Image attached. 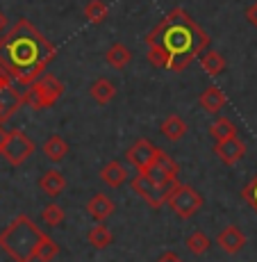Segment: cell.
Returning <instances> with one entry per match:
<instances>
[{"label": "cell", "instance_id": "obj_1", "mask_svg": "<svg viewBox=\"0 0 257 262\" xmlns=\"http://www.w3.org/2000/svg\"><path fill=\"white\" fill-rule=\"evenodd\" d=\"M146 59L153 67L182 73L184 69L209 48V34L182 7H173L146 34Z\"/></svg>", "mask_w": 257, "mask_h": 262}, {"label": "cell", "instance_id": "obj_2", "mask_svg": "<svg viewBox=\"0 0 257 262\" xmlns=\"http://www.w3.org/2000/svg\"><path fill=\"white\" fill-rule=\"evenodd\" d=\"M55 55V46L28 18H18L0 37V71L21 87L41 78Z\"/></svg>", "mask_w": 257, "mask_h": 262}, {"label": "cell", "instance_id": "obj_3", "mask_svg": "<svg viewBox=\"0 0 257 262\" xmlns=\"http://www.w3.org/2000/svg\"><path fill=\"white\" fill-rule=\"evenodd\" d=\"M41 237L39 226L28 214H18L7 228L0 230V249L14 262H32Z\"/></svg>", "mask_w": 257, "mask_h": 262}, {"label": "cell", "instance_id": "obj_4", "mask_svg": "<svg viewBox=\"0 0 257 262\" xmlns=\"http://www.w3.org/2000/svg\"><path fill=\"white\" fill-rule=\"evenodd\" d=\"M130 183H132V189L148 203V208L159 210L162 205L169 203V196L173 194V189L180 185V180L164 178V176H157V173H153V171H148V173H137Z\"/></svg>", "mask_w": 257, "mask_h": 262}, {"label": "cell", "instance_id": "obj_5", "mask_svg": "<svg viewBox=\"0 0 257 262\" xmlns=\"http://www.w3.org/2000/svg\"><path fill=\"white\" fill-rule=\"evenodd\" d=\"M64 89L66 87H64L62 80H57L50 73H43L32 84H28L25 92H21V100L23 105H28L32 110H48L64 96Z\"/></svg>", "mask_w": 257, "mask_h": 262}, {"label": "cell", "instance_id": "obj_6", "mask_svg": "<svg viewBox=\"0 0 257 262\" xmlns=\"http://www.w3.org/2000/svg\"><path fill=\"white\" fill-rule=\"evenodd\" d=\"M32 153H34V142L32 139H30L28 135H25L23 130H18V128L9 130L7 137H5V144H3L0 155H3L12 167H18V164L28 162Z\"/></svg>", "mask_w": 257, "mask_h": 262}, {"label": "cell", "instance_id": "obj_7", "mask_svg": "<svg viewBox=\"0 0 257 262\" xmlns=\"http://www.w3.org/2000/svg\"><path fill=\"white\" fill-rule=\"evenodd\" d=\"M203 194L196 191L191 185H182L180 183L178 187L173 189V194L169 196V205L180 219H191L200 208H203Z\"/></svg>", "mask_w": 257, "mask_h": 262}, {"label": "cell", "instance_id": "obj_8", "mask_svg": "<svg viewBox=\"0 0 257 262\" xmlns=\"http://www.w3.org/2000/svg\"><path fill=\"white\" fill-rule=\"evenodd\" d=\"M162 153L164 150L159 148V146H155L153 142H148V139H137V142L125 150V160H128L139 173H148V171L155 167V162L159 160Z\"/></svg>", "mask_w": 257, "mask_h": 262}, {"label": "cell", "instance_id": "obj_9", "mask_svg": "<svg viewBox=\"0 0 257 262\" xmlns=\"http://www.w3.org/2000/svg\"><path fill=\"white\" fill-rule=\"evenodd\" d=\"M214 155L223 164L232 167V164H237L246 155V144L239 139V135H235V137H228V139H223V142H216L214 144Z\"/></svg>", "mask_w": 257, "mask_h": 262}, {"label": "cell", "instance_id": "obj_10", "mask_svg": "<svg viewBox=\"0 0 257 262\" xmlns=\"http://www.w3.org/2000/svg\"><path fill=\"white\" fill-rule=\"evenodd\" d=\"M21 105H23L21 92L14 87L12 80H9V82H5L3 87H0V123H5V121L12 119L14 114L18 112V107H21Z\"/></svg>", "mask_w": 257, "mask_h": 262}, {"label": "cell", "instance_id": "obj_11", "mask_svg": "<svg viewBox=\"0 0 257 262\" xmlns=\"http://www.w3.org/2000/svg\"><path fill=\"white\" fill-rule=\"evenodd\" d=\"M216 244H219V249H223L225 253L235 255L246 246V235L239 226H225V228L216 235Z\"/></svg>", "mask_w": 257, "mask_h": 262}, {"label": "cell", "instance_id": "obj_12", "mask_svg": "<svg viewBox=\"0 0 257 262\" xmlns=\"http://www.w3.org/2000/svg\"><path fill=\"white\" fill-rule=\"evenodd\" d=\"M114 212H116V205L107 194H94L87 203V214L96 221H107Z\"/></svg>", "mask_w": 257, "mask_h": 262}, {"label": "cell", "instance_id": "obj_13", "mask_svg": "<svg viewBox=\"0 0 257 262\" xmlns=\"http://www.w3.org/2000/svg\"><path fill=\"white\" fill-rule=\"evenodd\" d=\"M39 189L46 191L50 199H57V196L66 189V178H64L62 171L50 169V171H46V173L41 176V178H39Z\"/></svg>", "mask_w": 257, "mask_h": 262}, {"label": "cell", "instance_id": "obj_14", "mask_svg": "<svg viewBox=\"0 0 257 262\" xmlns=\"http://www.w3.org/2000/svg\"><path fill=\"white\" fill-rule=\"evenodd\" d=\"M100 180H103L107 187L119 189L121 185L128 180V169H125L119 160H112V162H107L103 169H100Z\"/></svg>", "mask_w": 257, "mask_h": 262}, {"label": "cell", "instance_id": "obj_15", "mask_svg": "<svg viewBox=\"0 0 257 262\" xmlns=\"http://www.w3.org/2000/svg\"><path fill=\"white\" fill-rule=\"evenodd\" d=\"M198 103H200V107L205 110L207 114H219L221 110L228 105V98H225V94L221 92L219 87H207L203 94H200V98H198Z\"/></svg>", "mask_w": 257, "mask_h": 262}, {"label": "cell", "instance_id": "obj_16", "mask_svg": "<svg viewBox=\"0 0 257 262\" xmlns=\"http://www.w3.org/2000/svg\"><path fill=\"white\" fill-rule=\"evenodd\" d=\"M159 133H162L166 139H171V142H180V139L187 135V123H184L182 117H178V114H171V117H166L162 121V125H159Z\"/></svg>", "mask_w": 257, "mask_h": 262}, {"label": "cell", "instance_id": "obj_17", "mask_svg": "<svg viewBox=\"0 0 257 262\" xmlns=\"http://www.w3.org/2000/svg\"><path fill=\"white\" fill-rule=\"evenodd\" d=\"M89 96H91L98 105H107L109 100L116 96V84L107 78H98L96 82H91V87H89Z\"/></svg>", "mask_w": 257, "mask_h": 262}, {"label": "cell", "instance_id": "obj_18", "mask_svg": "<svg viewBox=\"0 0 257 262\" xmlns=\"http://www.w3.org/2000/svg\"><path fill=\"white\" fill-rule=\"evenodd\" d=\"M105 62L114 69H125L130 62H132V50H130L125 43H112L105 53Z\"/></svg>", "mask_w": 257, "mask_h": 262}, {"label": "cell", "instance_id": "obj_19", "mask_svg": "<svg viewBox=\"0 0 257 262\" xmlns=\"http://www.w3.org/2000/svg\"><path fill=\"white\" fill-rule=\"evenodd\" d=\"M43 153L50 162H62L68 155V142L59 135H50V137L43 142Z\"/></svg>", "mask_w": 257, "mask_h": 262}, {"label": "cell", "instance_id": "obj_20", "mask_svg": "<svg viewBox=\"0 0 257 262\" xmlns=\"http://www.w3.org/2000/svg\"><path fill=\"white\" fill-rule=\"evenodd\" d=\"M200 67H203V71L209 75V78H216V75H221L225 71V59L221 53H216V50H205V55H200Z\"/></svg>", "mask_w": 257, "mask_h": 262}, {"label": "cell", "instance_id": "obj_21", "mask_svg": "<svg viewBox=\"0 0 257 262\" xmlns=\"http://www.w3.org/2000/svg\"><path fill=\"white\" fill-rule=\"evenodd\" d=\"M87 239H89V244H91L94 249L103 251L114 242V235H112V230L105 226V221H98V226H91V228H89Z\"/></svg>", "mask_w": 257, "mask_h": 262}, {"label": "cell", "instance_id": "obj_22", "mask_svg": "<svg viewBox=\"0 0 257 262\" xmlns=\"http://www.w3.org/2000/svg\"><path fill=\"white\" fill-rule=\"evenodd\" d=\"M235 135H237V125L228 117H219L209 125V137L214 139V142H223V139L235 137Z\"/></svg>", "mask_w": 257, "mask_h": 262}, {"label": "cell", "instance_id": "obj_23", "mask_svg": "<svg viewBox=\"0 0 257 262\" xmlns=\"http://www.w3.org/2000/svg\"><path fill=\"white\" fill-rule=\"evenodd\" d=\"M84 16H87V21L91 25H103L109 16V9L103 0H89L84 5Z\"/></svg>", "mask_w": 257, "mask_h": 262}, {"label": "cell", "instance_id": "obj_24", "mask_svg": "<svg viewBox=\"0 0 257 262\" xmlns=\"http://www.w3.org/2000/svg\"><path fill=\"white\" fill-rule=\"evenodd\" d=\"M150 171H153V173H157V176H164V178H178L180 167H178V162H175L171 155L162 153V155H159V160L155 162V167Z\"/></svg>", "mask_w": 257, "mask_h": 262}, {"label": "cell", "instance_id": "obj_25", "mask_svg": "<svg viewBox=\"0 0 257 262\" xmlns=\"http://www.w3.org/2000/svg\"><path fill=\"white\" fill-rule=\"evenodd\" d=\"M187 249L194 255H203V253H207V251L212 249V239L203 233V230H194V233L187 237Z\"/></svg>", "mask_w": 257, "mask_h": 262}, {"label": "cell", "instance_id": "obj_26", "mask_svg": "<svg viewBox=\"0 0 257 262\" xmlns=\"http://www.w3.org/2000/svg\"><path fill=\"white\" fill-rule=\"evenodd\" d=\"M57 253H59V246L55 244V242L50 239L46 233H43V237H41V242H39V246H37V253H34V260L53 262L55 258H57Z\"/></svg>", "mask_w": 257, "mask_h": 262}, {"label": "cell", "instance_id": "obj_27", "mask_svg": "<svg viewBox=\"0 0 257 262\" xmlns=\"http://www.w3.org/2000/svg\"><path fill=\"white\" fill-rule=\"evenodd\" d=\"M64 216H66V212H64V208H59L57 203H48L41 212L43 224L50 226V228H57V226L64 221Z\"/></svg>", "mask_w": 257, "mask_h": 262}, {"label": "cell", "instance_id": "obj_28", "mask_svg": "<svg viewBox=\"0 0 257 262\" xmlns=\"http://www.w3.org/2000/svg\"><path fill=\"white\" fill-rule=\"evenodd\" d=\"M241 196H244L246 203H248L250 208H253L255 212H257V176H255V178L250 180V183L244 187V191H241Z\"/></svg>", "mask_w": 257, "mask_h": 262}, {"label": "cell", "instance_id": "obj_29", "mask_svg": "<svg viewBox=\"0 0 257 262\" xmlns=\"http://www.w3.org/2000/svg\"><path fill=\"white\" fill-rule=\"evenodd\" d=\"M155 262H184V260L180 258V255L175 253V251H164V253L159 255V258L155 260Z\"/></svg>", "mask_w": 257, "mask_h": 262}, {"label": "cell", "instance_id": "obj_30", "mask_svg": "<svg viewBox=\"0 0 257 262\" xmlns=\"http://www.w3.org/2000/svg\"><path fill=\"white\" fill-rule=\"evenodd\" d=\"M246 21L253 25V28H257V0L250 5L248 9H246Z\"/></svg>", "mask_w": 257, "mask_h": 262}, {"label": "cell", "instance_id": "obj_31", "mask_svg": "<svg viewBox=\"0 0 257 262\" xmlns=\"http://www.w3.org/2000/svg\"><path fill=\"white\" fill-rule=\"evenodd\" d=\"M5 137H7V130L3 128V123H0V150H3V144H5Z\"/></svg>", "mask_w": 257, "mask_h": 262}, {"label": "cell", "instance_id": "obj_32", "mask_svg": "<svg viewBox=\"0 0 257 262\" xmlns=\"http://www.w3.org/2000/svg\"><path fill=\"white\" fill-rule=\"evenodd\" d=\"M7 28V18H5V14L0 12V34H3V30Z\"/></svg>", "mask_w": 257, "mask_h": 262}, {"label": "cell", "instance_id": "obj_33", "mask_svg": "<svg viewBox=\"0 0 257 262\" xmlns=\"http://www.w3.org/2000/svg\"><path fill=\"white\" fill-rule=\"evenodd\" d=\"M5 82H9V78H7V75H5L3 71H0V87H3V84H5Z\"/></svg>", "mask_w": 257, "mask_h": 262}]
</instances>
